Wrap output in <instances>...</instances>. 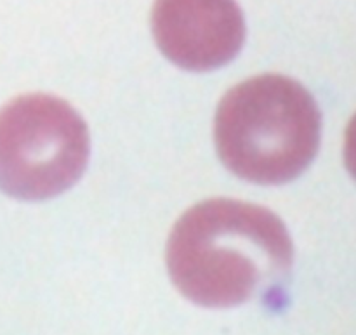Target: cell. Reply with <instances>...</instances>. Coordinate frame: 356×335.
<instances>
[{
  "label": "cell",
  "mask_w": 356,
  "mask_h": 335,
  "mask_svg": "<svg viewBox=\"0 0 356 335\" xmlns=\"http://www.w3.org/2000/svg\"><path fill=\"white\" fill-rule=\"evenodd\" d=\"M294 249L284 221L268 209L214 198L181 215L167 243L177 291L204 308H233L278 284Z\"/></svg>",
  "instance_id": "1"
},
{
  "label": "cell",
  "mask_w": 356,
  "mask_h": 335,
  "mask_svg": "<svg viewBox=\"0 0 356 335\" xmlns=\"http://www.w3.org/2000/svg\"><path fill=\"white\" fill-rule=\"evenodd\" d=\"M89 131L66 101L26 94L0 110V190L40 202L72 188L89 162Z\"/></svg>",
  "instance_id": "3"
},
{
  "label": "cell",
  "mask_w": 356,
  "mask_h": 335,
  "mask_svg": "<svg viewBox=\"0 0 356 335\" xmlns=\"http://www.w3.org/2000/svg\"><path fill=\"white\" fill-rule=\"evenodd\" d=\"M344 163H346L348 172L356 181V113L350 120L344 134Z\"/></svg>",
  "instance_id": "5"
},
{
  "label": "cell",
  "mask_w": 356,
  "mask_h": 335,
  "mask_svg": "<svg viewBox=\"0 0 356 335\" xmlns=\"http://www.w3.org/2000/svg\"><path fill=\"white\" fill-rule=\"evenodd\" d=\"M322 115L315 97L284 75L254 76L225 94L214 125L221 162L256 184H285L318 153Z\"/></svg>",
  "instance_id": "2"
},
{
  "label": "cell",
  "mask_w": 356,
  "mask_h": 335,
  "mask_svg": "<svg viewBox=\"0 0 356 335\" xmlns=\"http://www.w3.org/2000/svg\"><path fill=\"white\" fill-rule=\"evenodd\" d=\"M152 30L169 61L198 73L228 65L245 40L236 0H155Z\"/></svg>",
  "instance_id": "4"
}]
</instances>
